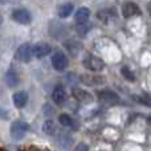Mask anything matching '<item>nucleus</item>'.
Listing matches in <instances>:
<instances>
[{
	"label": "nucleus",
	"mask_w": 151,
	"mask_h": 151,
	"mask_svg": "<svg viewBox=\"0 0 151 151\" xmlns=\"http://www.w3.org/2000/svg\"><path fill=\"white\" fill-rule=\"evenodd\" d=\"M82 65L85 66L88 70L94 72V73H96V72L104 70V68H105L104 60L99 58V57H97V56H94V55L86 56V57L83 58V61H82Z\"/></svg>",
	"instance_id": "nucleus-1"
},
{
	"label": "nucleus",
	"mask_w": 151,
	"mask_h": 151,
	"mask_svg": "<svg viewBox=\"0 0 151 151\" xmlns=\"http://www.w3.org/2000/svg\"><path fill=\"white\" fill-rule=\"evenodd\" d=\"M32 56H35L33 47H32L29 42H24V44H21L20 47L16 49V53H15L16 60L20 61V63H28V61H31Z\"/></svg>",
	"instance_id": "nucleus-2"
},
{
	"label": "nucleus",
	"mask_w": 151,
	"mask_h": 151,
	"mask_svg": "<svg viewBox=\"0 0 151 151\" xmlns=\"http://www.w3.org/2000/svg\"><path fill=\"white\" fill-rule=\"evenodd\" d=\"M52 66L58 72H64L69 66V58L64 52H55L50 58Z\"/></svg>",
	"instance_id": "nucleus-3"
},
{
	"label": "nucleus",
	"mask_w": 151,
	"mask_h": 151,
	"mask_svg": "<svg viewBox=\"0 0 151 151\" xmlns=\"http://www.w3.org/2000/svg\"><path fill=\"white\" fill-rule=\"evenodd\" d=\"M28 130H29V125L27 122H24V121H15L11 125V135L16 141L24 138V135L27 134Z\"/></svg>",
	"instance_id": "nucleus-4"
},
{
	"label": "nucleus",
	"mask_w": 151,
	"mask_h": 151,
	"mask_svg": "<svg viewBox=\"0 0 151 151\" xmlns=\"http://www.w3.org/2000/svg\"><path fill=\"white\" fill-rule=\"evenodd\" d=\"M12 19L19 24H23V25H27V24H31L32 21V15L29 13V11L27 8H16L12 12Z\"/></svg>",
	"instance_id": "nucleus-5"
},
{
	"label": "nucleus",
	"mask_w": 151,
	"mask_h": 151,
	"mask_svg": "<svg viewBox=\"0 0 151 151\" xmlns=\"http://www.w3.org/2000/svg\"><path fill=\"white\" fill-rule=\"evenodd\" d=\"M52 99L56 105H64L68 99V94H66V90L64 86L57 85L52 91Z\"/></svg>",
	"instance_id": "nucleus-6"
},
{
	"label": "nucleus",
	"mask_w": 151,
	"mask_h": 151,
	"mask_svg": "<svg viewBox=\"0 0 151 151\" xmlns=\"http://www.w3.org/2000/svg\"><path fill=\"white\" fill-rule=\"evenodd\" d=\"M97 97L99 98V101L106 102V104H117V102H119L118 94H115L111 90H99L97 91Z\"/></svg>",
	"instance_id": "nucleus-7"
},
{
	"label": "nucleus",
	"mask_w": 151,
	"mask_h": 151,
	"mask_svg": "<svg viewBox=\"0 0 151 151\" xmlns=\"http://www.w3.org/2000/svg\"><path fill=\"white\" fill-rule=\"evenodd\" d=\"M33 53L36 58H44L45 56L52 53V47L48 42H39L36 47H33Z\"/></svg>",
	"instance_id": "nucleus-8"
},
{
	"label": "nucleus",
	"mask_w": 151,
	"mask_h": 151,
	"mask_svg": "<svg viewBox=\"0 0 151 151\" xmlns=\"http://www.w3.org/2000/svg\"><path fill=\"white\" fill-rule=\"evenodd\" d=\"M141 9H139V7L137 4H134V3H125V4L122 5V15L123 17L129 19L131 17V16H135V15H141Z\"/></svg>",
	"instance_id": "nucleus-9"
},
{
	"label": "nucleus",
	"mask_w": 151,
	"mask_h": 151,
	"mask_svg": "<svg viewBox=\"0 0 151 151\" xmlns=\"http://www.w3.org/2000/svg\"><path fill=\"white\" fill-rule=\"evenodd\" d=\"M74 19L78 25H85L89 21V19H90V11H89V8H86V7L78 8L77 12H76Z\"/></svg>",
	"instance_id": "nucleus-10"
},
{
	"label": "nucleus",
	"mask_w": 151,
	"mask_h": 151,
	"mask_svg": "<svg viewBox=\"0 0 151 151\" xmlns=\"http://www.w3.org/2000/svg\"><path fill=\"white\" fill-rule=\"evenodd\" d=\"M80 81L82 83H85V85L94 86V85H101V83H104L105 80L101 76H97V74H85V76H81Z\"/></svg>",
	"instance_id": "nucleus-11"
},
{
	"label": "nucleus",
	"mask_w": 151,
	"mask_h": 151,
	"mask_svg": "<svg viewBox=\"0 0 151 151\" xmlns=\"http://www.w3.org/2000/svg\"><path fill=\"white\" fill-rule=\"evenodd\" d=\"M28 93H27L25 90H20V91H16L15 94H13V104H15L16 107H24L27 105V102H28Z\"/></svg>",
	"instance_id": "nucleus-12"
},
{
	"label": "nucleus",
	"mask_w": 151,
	"mask_h": 151,
	"mask_svg": "<svg viewBox=\"0 0 151 151\" xmlns=\"http://www.w3.org/2000/svg\"><path fill=\"white\" fill-rule=\"evenodd\" d=\"M58 122H60L63 126H65V127H72V129L74 127L76 130L78 129V123L76 122V121L70 117V115H69V114H65V113H64V114H60V115H58Z\"/></svg>",
	"instance_id": "nucleus-13"
},
{
	"label": "nucleus",
	"mask_w": 151,
	"mask_h": 151,
	"mask_svg": "<svg viewBox=\"0 0 151 151\" xmlns=\"http://www.w3.org/2000/svg\"><path fill=\"white\" fill-rule=\"evenodd\" d=\"M73 9H74V5L70 4V3H65V4L60 5L58 7V11H57V15L60 19H66L73 13Z\"/></svg>",
	"instance_id": "nucleus-14"
},
{
	"label": "nucleus",
	"mask_w": 151,
	"mask_h": 151,
	"mask_svg": "<svg viewBox=\"0 0 151 151\" xmlns=\"http://www.w3.org/2000/svg\"><path fill=\"white\" fill-rule=\"evenodd\" d=\"M5 81H7V85L9 86V88H15V86H17V83L20 82V77H19V74L16 73L13 69H9V70L5 73Z\"/></svg>",
	"instance_id": "nucleus-15"
},
{
	"label": "nucleus",
	"mask_w": 151,
	"mask_h": 151,
	"mask_svg": "<svg viewBox=\"0 0 151 151\" xmlns=\"http://www.w3.org/2000/svg\"><path fill=\"white\" fill-rule=\"evenodd\" d=\"M42 130H44V133H45V134H48V135H53V134L56 133L55 122H53L52 119L45 121L44 125H42Z\"/></svg>",
	"instance_id": "nucleus-16"
},
{
	"label": "nucleus",
	"mask_w": 151,
	"mask_h": 151,
	"mask_svg": "<svg viewBox=\"0 0 151 151\" xmlns=\"http://www.w3.org/2000/svg\"><path fill=\"white\" fill-rule=\"evenodd\" d=\"M121 73H122V76L126 78V80L130 81V82H134V81H135V74L133 73V70H131L129 66H122Z\"/></svg>",
	"instance_id": "nucleus-17"
},
{
	"label": "nucleus",
	"mask_w": 151,
	"mask_h": 151,
	"mask_svg": "<svg viewBox=\"0 0 151 151\" xmlns=\"http://www.w3.org/2000/svg\"><path fill=\"white\" fill-rule=\"evenodd\" d=\"M133 99L139 102V104L145 105V106H151V96H143V97L137 96V97H133Z\"/></svg>",
	"instance_id": "nucleus-18"
},
{
	"label": "nucleus",
	"mask_w": 151,
	"mask_h": 151,
	"mask_svg": "<svg viewBox=\"0 0 151 151\" xmlns=\"http://www.w3.org/2000/svg\"><path fill=\"white\" fill-rule=\"evenodd\" d=\"M73 93L78 99H89L90 98V96H89L88 91H82V90H80V89H74Z\"/></svg>",
	"instance_id": "nucleus-19"
},
{
	"label": "nucleus",
	"mask_w": 151,
	"mask_h": 151,
	"mask_svg": "<svg viewBox=\"0 0 151 151\" xmlns=\"http://www.w3.org/2000/svg\"><path fill=\"white\" fill-rule=\"evenodd\" d=\"M73 151H89V146L86 143H82V142H81V143H78L77 146L74 147Z\"/></svg>",
	"instance_id": "nucleus-20"
},
{
	"label": "nucleus",
	"mask_w": 151,
	"mask_h": 151,
	"mask_svg": "<svg viewBox=\"0 0 151 151\" xmlns=\"http://www.w3.org/2000/svg\"><path fill=\"white\" fill-rule=\"evenodd\" d=\"M147 11H149V13L151 16V3H149V5H147Z\"/></svg>",
	"instance_id": "nucleus-21"
},
{
	"label": "nucleus",
	"mask_w": 151,
	"mask_h": 151,
	"mask_svg": "<svg viewBox=\"0 0 151 151\" xmlns=\"http://www.w3.org/2000/svg\"><path fill=\"white\" fill-rule=\"evenodd\" d=\"M147 121H149V122H151V117H149V118H147Z\"/></svg>",
	"instance_id": "nucleus-22"
}]
</instances>
